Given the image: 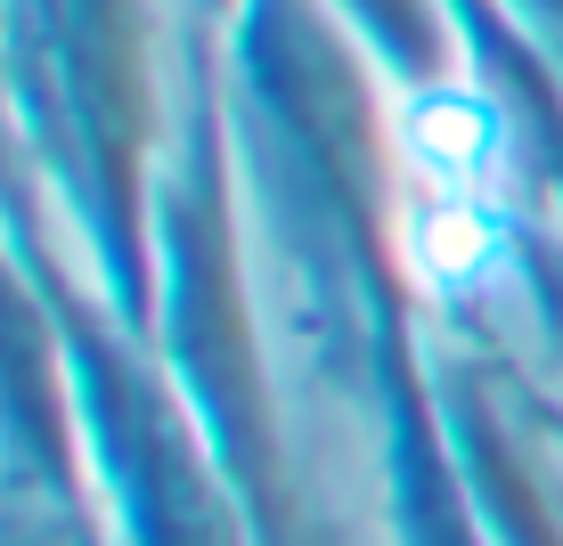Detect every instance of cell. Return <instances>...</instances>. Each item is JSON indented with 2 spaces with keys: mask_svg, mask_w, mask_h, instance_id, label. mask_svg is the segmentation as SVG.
<instances>
[{
  "mask_svg": "<svg viewBox=\"0 0 563 546\" xmlns=\"http://www.w3.org/2000/svg\"><path fill=\"white\" fill-rule=\"evenodd\" d=\"M417 188V278L474 286L498 261V114L474 90H433L400 123Z\"/></svg>",
  "mask_w": 563,
  "mask_h": 546,
  "instance_id": "cell-1",
  "label": "cell"
}]
</instances>
